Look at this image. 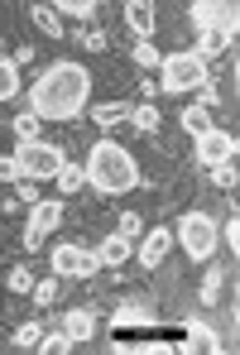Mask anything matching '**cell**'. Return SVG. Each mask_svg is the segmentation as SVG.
Wrapping results in <instances>:
<instances>
[{"label":"cell","mask_w":240,"mask_h":355,"mask_svg":"<svg viewBox=\"0 0 240 355\" xmlns=\"http://www.w3.org/2000/svg\"><path fill=\"white\" fill-rule=\"evenodd\" d=\"M15 178H24L19 164H15V154H0V182H15Z\"/></svg>","instance_id":"obj_34"},{"label":"cell","mask_w":240,"mask_h":355,"mask_svg":"<svg viewBox=\"0 0 240 355\" xmlns=\"http://www.w3.org/2000/svg\"><path fill=\"white\" fill-rule=\"evenodd\" d=\"M58 15H72V19H92V15H96V5H92V0H62Z\"/></svg>","instance_id":"obj_27"},{"label":"cell","mask_w":240,"mask_h":355,"mask_svg":"<svg viewBox=\"0 0 240 355\" xmlns=\"http://www.w3.org/2000/svg\"><path fill=\"white\" fill-rule=\"evenodd\" d=\"M58 221H62V202H34L29 226H24V245H29V250H39V240L58 231Z\"/></svg>","instance_id":"obj_9"},{"label":"cell","mask_w":240,"mask_h":355,"mask_svg":"<svg viewBox=\"0 0 240 355\" xmlns=\"http://www.w3.org/2000/svg\"><path fill=\"white\" fill-rule=\"evenodd\" d=\"M15 164H19V173H24V178H58V168L67 164V159H62L58 144H44V139H19Z\"/></svg>","instance_id":"obj_5"},{"label":"cell","mask_w":240,"mask_h":355,"mask_svg":"<svg viewBox=\"0 0 240 355\" xmlns=\"http://www.w3.org/2000/svg\"><path fill=\"white\" fill-rule=\"evenodd\" d=\"M192 24H197V29H221V34L236 39L240 10H236V0H197V5H192Z\"/></svg>","instance_id":"obj_7"},{"label":"cell","mask_w":240,"mask_h":355,"mask_svg":"<svg viewBox=\"0 0 240 355\" xmlns=\"http://www.w3.org/2000/svg\"><path fill=\"white\" fill-rule=\"evenodd\" d=\"M53 182H58V192H77V187L87 182V173H82L77 164H62V168H58V178H53Z\"/></svg>","instance_id":"obj_23"},{"label":"cell","mask_w":240,"mask_h":355,"mask_svg":"<svg viewBox=\"0 0 240 355\" xmlns=\"http://www.w3.org/2000/svg\"><path fill=\"white\" fill-rule=\"evenodd\" d=\"M15 92H19V67H15V62H5V58H0V101H10Z\"/></svg>","instance_id":"obj_22"},{"label":"cell","mask_w":240,"mask_h":355,"mask_svg":"<svg viewBox=\"0 0 240 355\" xmlns=\"http://www.w3.org/2000/svg\"><path fill=\"white\" fill-rule=\"evenodd\" d=\"M49 259H53V274L58 279H92L101 269V254L96 250H82V245H58Z\"/></svg>","instance_id":"obj_6"},{"label":"cell","mask_w":240,"mask_h":355,"mask_svg":"<svg viewBox=\"0 0 240 355\" xmlns=\"http://www.w3.org/2000/svg\"><path fill=\"white\" fill-rule=\"evenodd\" d=\"M5 284H10V293H29V288H34V274L19 264V269H10V279H5Z\"/></svg>","instance_id":"obj_30"},{"label":"cell","mask_w":240,"mask_h":355,"mask_svg":"<svg viewBox=\"0 0 240 355\" xmlns=\"http://www.w3.org/2000/svg\"><path fill=\"white\" fill-rule=\"evenodd\" d=\"M67 346H72L67 331H44V336H39V351H44V355H62Z\"/></svg>","instance_id":"obj_25"},{"label":"cell","mask_w":240,"mask_h":355,"mask_svg":"<svg viewBox=\"0 0 240 355\" xmlns=\"http://www.w3.org/2000/svg\"><path fill=\"white\" fill-rule=\"evenodd\" d=\"M130 101H101V106H92V120L96 125H120V120H130Z\"/></svg>","instance_id":"obj_15"},{"label":"cell","mask_w":240,"mask_h":355,"mask_svg":"<svg viewBox=\"0 0 240 355\" xmlns=\"http://www.w3.org/2000/svg\"><path fill=\"white\" fill-rule=\"evenodd\" d=\"M221 284H226V274H221V269H207V279H202V302H207V307H212V302H221Z\"/></svg>","instance_id":"obj_21"},{"label":"cell","mask_w":240,"mask_h":355,"mask_svg":"<svg viewBox=\"0 0 240 355\" xmlns=\"http://www.w3.org/2000/svg\"><path fill=\"white\" fill-rule=\"evenodd\" d=\"M216 236L226 240V245H231V254H236V245H240V221H236V211H231V221H226V226H221Z\"/></svg>","instance_id":"obj_33"},{"label":"cell","mask_w":240,"mask_h":355,"mask_svg":"<svg viewBox=\"0 0 240 355\" xmlns=\"http://www.w3.org/2000/svg\"><path fill=\"white\" fill-rule=\"evenodd\" d=\"M130 125H135L139 135H154V130H159V106H154V101L135 106V111H130Z\"/></svg>","instance_id":"obj_18"},{"label":"cell","mask_w":240,"mask_h":355,"mask_svg":"<svg viewBox=\"0 0 240 355\" xmlns=\"http://www.w3.org/2000/svg\"><path fill=\"white\" fill-rule=\"evenodd\" d=\"M92 101V72L82 62H49L39 82L29 87V111L39 120H77Z\"/></svg>","instance_id":"obj_1"},{"label":"cell","mask_w":240,"mask_h":355,"mask_svg":"<svg viewBox=\"0 0 240 355\" xmlns=\"http://www.w3.org/2000/svg\"><path fill=\"white\" fill-rule=\"evenodd\" d=\"M178 240H182V250L202 264V259H212L216 254V221L207 216V211H187V216H178Z\"/></svg>","instance_id":"obj_3"},{"label":"cell","mask_w":240,"mask_h":355,"mask_svg":"<svg viewBox=\"0 0 240 355\" xmlns=\"http://www.w3.org/2000/svg\"><path fill=\"white\" fill-rule=\"evenodd\" d=\"M135 62H139V67H159V53H154V44H149V39H139V44H135Z\"/></svg>","instance_id":"obj_31"},{"label":"cell","mask_w":240,"mask_h":355,"mask_svg":"<svg viewBox=\"0 0 240 355\" xmlns=\"http://www.w3.org/2000/svg\"><path fill=\"white\" fill-rule=\"evenodd\" d=\"M34 24H39L49 39H62V24H58V10H53V5H34Z\"/></svg>","instance_id":"obj_20"},{"label":"cell","mask_w":240,"mask_h":355,"mask_svg":"<svg viewBox=\"0 0 240 355\" xmlns=\"http://www.w3.org/2000/svg\"><path fill=\"white\" fill-rule=\"evenodd\" d=\"M82 173H87V182L96 192H106V197L139 187V168H135V159L120 149L116 139H96L92 154H87V164H82Z\"/></svg>","instance_id":"obj_2"},{"label":"cell","mask_w":240,"mask_h":355,"mask_svg":"<svg viewBox=\"0 0 240 355\" xmlns=\"http://www.w3.org/2000/svg\"><path fill=\"white\" fill-rule=\"evenodd\" d=\"M226 44H231V34H221V29H197V58H216Z\"/></svg>","instance_id":"obj_16"},{"label":"cell","mask_w":240,"mask_h":355,"mask_svg":"<svg viewBox=\"0 0 240 355\" xmlns=\"http://www.w3.org/2000/svg\"><path fill=\"white\" fill-rule=\"evenodd\" d=\"M125 24H130L139 39H149V34H154V5H149V0H130V5H125Z\"/></svg>","instance_id":"obj_12"},{"label":"cell","mask_w":240,"mask_h":355,"mask_svg":"<svg viewBox=\"0 0 240 355\" xmlns=\"http://www.w3.org/2000/svg\"><path fill=\"white\" fill-rule=\"evenodd\" d=\"M96 254H101V264H111V269H120V264L130 259V240H120V236H106V240H101V250H96Z\"/></svg>","instance_id":"obj_17"},{"label":"cell","mask_w":240,"mask_h":355,"mask_svg":"<svg viewBox=\"0 0 240 355\" xmlns=\"http://www.w3.org/2000/svg\"><path fill=\"white\" fill-rule=\"evenodd\" d=\"M164 67V92H197L202 82H212V67L207 58H197V53H173V58L159 62Z\"/></svg>","instance_id":"obj_4"},{"label":"cell","mask_w":240,"mask_h":355,"mask_svg":"<svg viewBox=\"0 0 240 355\" xmlns=\"http://www.w3.org/2000/svg\"><path fill=\"white\" fill-rule=\"evenodd\" d=\"M197 92H202V101H197V106H207V111H212V106H216V101H221V92H216V87H212V82H202V87H197Z\"/></svg>","instance_id":"obj_36"},{"label":"cell","mask_w":240,"mask_h":355,"mask_svg":"<svg viewBox=\"0 0 240 355\" xmlns=\"http://www.w3.org/2000/svg\"><path fill=\"white\" fill-rule=\"evenodd\" d=\"M154 322H159V317H154V307H149V302H144V297H125V302H120L116 312H111V327H154Z\"/></svg>","instance_id":"obj_10"},{"label":"cell","mask_w":240,"mask_h":355,"mask_svg":"<svg viewBox=\"0 0 240 355\" xmlns=\"http://www.w3.org/2000/svg\"><path fill=\"white\" fill-rule=\"evenodd\" d=\"M44 331H49L44 322H24V327L15 331V346H39V336H44Z\"/></svg>","instance_id":"obj_26"},{"label":"cell","mask_w":240,"mask_h":355,"mask_svg":"<svg viewBox=\"0 0 240 355\" xmlns=\"http://www.w3.org/2000/svg\"><path fill=\"white\" fill-rule=\"evenodd\" d=\"M82 49L101 53V49H106V34H101V29H82Z\"/></svg>","instance_id":"obj_35"},{"label":"cell","mask_w":240,"mask_h":355,"mask_svg":"<svg viewBox=\"0 0 240 355\" xmlns=\"http://www.w3.org/2000/svg\"><path fill=\"white\" fill-rule=\"evenodd\" d=\"M169 245H173V231H164V226H154L149 236H144V245H139V259L154 269V264H164V254H169Z\"/></svg>","instance_id":"obj_11"},{"label":"cell","mask_w":240,"mask_h":355,"mask_svg":"<svg viewBox=\"0 0 240 355\" xmlns=\"http://www.w3.org/2000/svg\"><path fill=\"white\" fill-rule=\"evenodd\" d=\"M92 327H96V322H92V307H72V312L62 317V331H67V341H72V346H77V341H87V336H92Z\"/></svg>","instance_id":"obj_13"},{"label":"cell","mask_w":240,"mask_h":355,"mask_svg":"<svg viewBox=\"0 0 240 355\" xmlns=\"http://www.w3.org/2000/svg\"><path fill=\"white\" fill-rule=\"evenodd\" d=\"M212 182H216V187H236V159H231V164H216V168H212Z\"/></svg>","instance_id":"obj_32"},{"label":"cell","mask_w":240,"mask_h":355,"mask_svg":"<svg viewBox=\"0 0 240 355\" xmlns=\"http://www.w3.org/2000/svg\"><path fill=\"white\" fill-rule=\"evenodd\" d=\"M15 135H19V139H39V116H34V111L15 116Z\"/></svg>","instance_id":"obj_28"},{"label":"cell","mask_w":240,"mask_h":355,"mask_svg":"<svg viewBox=\"0 0 240 355\" xmlns=\"http://www.w3.org/2000/svg\"><path fill=\"white\" fill-rule=\"evenodd\" d=\"M182 331H187V346H192V351H221V341H216V331H212L207 322L187 317V322H182Z\"/></svg>","instance_id":"obj_14"},{"label":"cell","mask_w":240,"mask_h":355,"mask_svg":"<svg viewBox=\"0 0 240 355\" xmlns=\"http://www.w3.org/2000/svg\"><path fill=\"white\" fill-rule=\"evenodd\" d=\"M29 297H34L39 307H53V302H58V279H44V284H34V288H29Z\"/></svg>","instance_id":"obj_24"},{"label":"cell","mask_w":240,"mask_h":355,"mask_svg":"<svg viewBox=\"0 0 240 355\" xmlns=\"http://www.w3.org/2000/svg\"><path fill=\"white\" fill-rule=\"evenodd\" d=\"M240 149V139H231L226 130H207V135H197V144H192V154H197V164L202 168H216V164H231Z\"/></svg>","instance_id":"obj_8"},{"label":"cell","mask_w":240,"mask_h":355,"mask_svg":"<svg viewBox=\"0 0 240 355\" xmlns=\"http://www.w3.org/2000/svg\"><path fill=\"white\" fill-rule=\"evenodd\" d=\"M182 130H187L192 139L207 135V130H212V111H207V106H187V111H182Z\"/></svg>","instance_id":"obj_19"},{"label":"cell","mask_w":240,"mask_h":355,"mask_svg":"<svg viewBox=\"0 0 240 355\" xmlns=\"http://www.w3.org/2000/svg\"><path fill=\"white\" fill-rule=\"evenodd\" d=\"M15 202H29V207H34V202H39V187H34V182H19V197H15Z\"/></svg>","instance_id":"obj_37"},{"label":"cell","mask_w":240,"mask_h":355,"mask_svg":"<svg viewBox=\"0 0 240 355\" xmlns=\"http://www.w3.org/2000/svg\"><path fill=\"white\" fill-rule=\"evenodd\" d=\"M139 226H144V221H139V211H125V216L116 221V236L120 240H135V236H139Z\"/></svg>","instance_id":"obj_29"}]
</instances>
